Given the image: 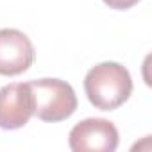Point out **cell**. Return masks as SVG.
<instances>
[{"mask_svg":"<svg viewBox=\"0 0 152 152\" xmlns=\"http://www.w3.org/2000/svg\"><path fill=\"white\" fill-rule=\"evenodd\" d=\"M84 91L91 106L100 111H113L124 106L132 93V79L125 66L106 61L93 66L84 77Z\"/></svg>","mask_w":152,"mask_h":152,"instance_id":"6da1fadb","label":"cell"},{"mask_svg":"<svg viewBox=\"0 0 152 152\" xmlns=\"http://www.w3.org/2000/svg\"><path fill=\"white\" fill-rule=\"evenodd\" d=\"M34 97V115L43 122H63L77 109V95L61 79H38L29 83Z\"/></svg>","mask_w":152,"mask_h":152,"instance_id":"7a4b0ae2","label":"cell"},{"mask_svg":"<svg viewBox=\"0 0 152 152\" xmlns=\"http://www.w3.org/2000/svg\"><path fill=\"white\" fill-rule=\"evenodd\" d=\"M118 141V129L106 118H86L73 125L68 136L73 152H115Z\"/></svg>","mask_w":152,"mask_h":152,"instance_id":"3957f363","label":"cell"},{"mask_svg":"<svg viewBox=\"0 0 152 152\" xmlns=\"http://www.w3.org/2000/svg\"><path fill=\"white\" fill-rule=\"evenodd\" d=\"M32 115L34 97L29 83H13L0 88V129H20Z\"/></svg>","mask_w":152,"mask_h":152,"instance_id":"277c9868","label":"cell"},{"mask_svg":"<svg viewBox=\"0 0 152 152\" xmlns=\"http://www.w3.org/2000/svg\"><path fill=\"white\" fill-rule=\"evenodd\" d=\"M36 52L27 34L18 29H0V75L13 77L27 72Z\"/></svg>","mask_w":152,"mask_h":152,"instance_id":"5b68a950","label":"cell"},{"mask_svg":"<svg viewBox=\"0 0 152 152\" xmlns=\"http://www.w3.org/2000/svg\"><path fill=\"white\" fill-rule=\"evenodd\" d=\"M140 0H104V4L109 6L111 9H116V11H125V9H131L132 6H136Z\"/></svg>","mask_w":152,"mask_h":152,"instance_id":"8992f818","label":"cell"}]
</instances>
